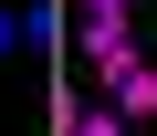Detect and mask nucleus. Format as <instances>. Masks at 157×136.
<instances>
[{
  "label": "nucleus",
  "mask_w": 157,
  "mask_h": 136,
  "mask_svg": "<svg viewBox=\"0 0 157 136\" xmlns=\"http://www.w3.org/2000/svg\"><path fill=\"white\" fill-rule=\"evenodd\" d=\"M105 105H115L126 126H147V115H157V63H147V52H136V63H115V74H105Z\"/></svg>",
  "instance_id": "1"
},
{
  "label": "nucleus",
  "mask_w": 157,
  "mask_h": 136,
  "mask_svg": "<svg viewBox=\"0 0 157 136\" xmlns=\"http://www.w3.org/2000/svg\"><path fill=\"white\" fill-rule=\"evenodd\" d=\"M115 63H136V21H84V74L105 84Z\"/></svg>",
  "instance_id": "2"
},
{
  "label": "nucleus",
  "mask_w": 157,
  "mask_h": 136,
  "mask_svg": "<svg viewBox=\"0 0 157 136\" xmlns=\"http://www.w3.org/2000/svg\"><path fill=\"white\" fill-rule=\"evenodd\" d=\"M21 42H63V0H32L21 11Z\"/></svg>",
  "instance_id": "3"
},
{
  "label": "nucleus",
  "mask_w": 157,
  "mask_h": 136,
  "mask_svg": "<svg viewBox=\"0 0 157 136\" xmlns=\"http://www.w3.org/2000/svg\"><path fill=\"white\" fill-rule=\"evenodd\" d=\"M63 136H126V115H115V105H73V126H63Z\"/></svg>",
  "instance_id": "4"
},
{
  "label": "nucleus",
  "mask_w": 157,
  "mask_h": 136,
  "mask_svg": "<svg viewBox=\"0 0 157 136\" xmlns=\"http://www.w3.org/2000/svg\"><path fill=\"white\" fill-rule=\"evenodd\" d=\"M84 21H136V0H84Z\"/></svg>",
  "instance_id": "5"
},
{
  "label": "nucleus",
  "mask_w": 157,
  "mask_h": 136,
  "mask_svg": "<svg viewBox=\"0 0 157 136\" xmlns=\"http://www.w3.org/2000/svg\"><path fill=\"white\" fill-rule=\"evenodd\" d=\"M11 42H21V11H0V52H11Z\"/></svg>",
  "instance_id": "6"
}]
</instances>
